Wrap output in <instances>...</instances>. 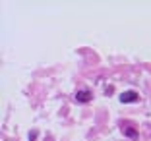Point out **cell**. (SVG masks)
Segmentation results:
<instances>
[{
    "label": "cell",
    "mask_w": 151,
    "mask_h": 141,
    "mask_svg": "<svg viewBox=\"0 0 151 141\" xmlns=\"http://www.w3.org/2000/svg\"><path fill=\"white\" fill-rule=\"evenodd\" d=\"M120 132L124 133L126 137H130V139H138V130H136V126L130 124L128 120H122V122H120Z\"/></svg>",
    "instance_id": "cell-1"
},
{
    "label": "cell",
    "mask_w": 151,
    "mask_h": 141,
    "mask_svg": "<svg viewBox=\"0 0 151 141\" xmlns=\"http://www.w3.org/2000/svg\"><path fill=\"white\" fill-rule=\"evenodd\" d=\"M91 99H93V93L87 91V89H81V91L76 93V101L78 102H89Z\"/></svg>",
    "instance_id": "cell-2"
},
{
    "label": "cell",
    "mask_w": 151,
    "mask_h": 141,
    "mask_svg": "<svg viewBox=\"0 0 151 141\" xmlns=\"http://www.w3.org/2000/svg\"><path fill=\"white\" fill-rule=\"evenodd\" d=\"M138 101V93L136 91H124L120 95V102H136Z\"/></svg>",
    "instance_id": "cell-3"
}]
</instances>
